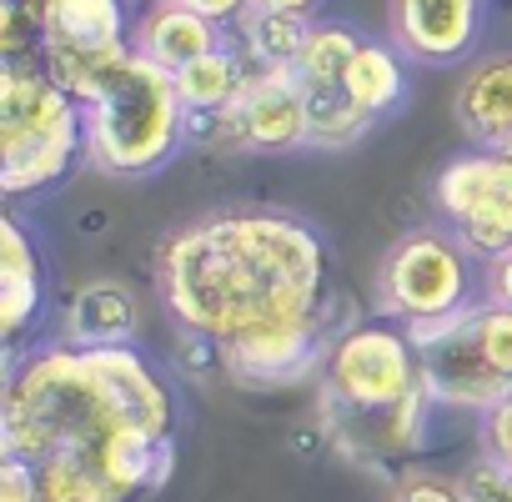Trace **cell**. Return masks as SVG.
<instances>
[{"instance_id": "obj_1", "label": "cell", "mask_w": 512, "mask_h": 502, "mask_svg": "<svg viewBox=\"0 0 512 502\" xmlns=\"http://www.w3.org/2000/svg\"><path fill=\"white\" fill-rule=\"evenodd\" d=\"M156 292L186 337L226 347L262 327L327 317V246L292 211H211L166 236Z\"/></svg>"}, {"instance_id": "obj_22", "label": "cell", "mask_w": 512, "mask_h": 502, "mask_svg": "<svg viewBox=\"0 0 512 502\" xmlns=\"http://www.w3.org/2000/svg\"><path fill=\"white\" fill-rule=\"evenodd\" d=\"M477 337H482L487 362H492V367L512 382V307L482 302V312H477Z\"/></svg>"}, {"instance_id": "obj_29", "label": "cell", "mask_w": 512, "mask_h": 502, "mask_svg": "<svg viewBox=\"0 0 512 502\" xmlns=\"http://www.w3.org/2000/svg\"><path fill=\"white\" fill-rule=\"evenodd\" d=\"M256 11H282V16H302L312 21L322 11V0H256Z\"/></svg>"}, {"instance_id": "obj_27", "label": "cell", "mask_w": 512, "mask_h": 502, "mask_svg": "<svg viewBox=\"0 0 512 502\" xmlns=\"http://www.w3.org/2000/svg\"><path fill=\"white\" fill-rule=\"evenodd\" d=\"M181 6L206 16V21H216V26H231V21H246L256 11V0H181Z\"/></svg>"}, {"instance_id": "obj_12", "label": "cell", "mask_w": 512, "mask_h": 502, "mask_svg": "<svg viewBox=\"0 0 512 502\" xmlns=\"http://www.w3.org/2000/svg\"><path fill=\"white\" fill-rule=\"evenodd\" d=\"M131 11L126 0H41V61L46 66H81L131 46Z\"/></svg>"}, {"instance_id": "obj_21", "label": "cell", "mask_w": 512, "mask_h": 502, "mask_svg": "<svg viewBox=\"0 0 512 502\" xmlns=\"http://www.w3.org/2000/svg\"><path fill=\"white\" fill-rule=\"evenodd\" d=\"M307 96V146L317 151H342V146H357L377 121L347 96V86L337 91H302Z\"/></svg>"}, {"instance_id": "obj_6", "label": "cell", "mask_w": 512, "mask_h": 502, "mask_svg": "<svg viewBox=\"0 0 512 502\" xmlns=\"http://www.w3.org/2000/svg\"><path fill=\"white\" fill-rule=\"evenodd\" d=\"M477 302H487V277H477V257L447 226H417L387 246L377 272V312L387 322H437Z\"/></svg>"}, {"instance_id": "obj_28", "label": "cell", "mask_w": 512, "mask_h": 502, "mask_svg": "<svg viewBox=\"0 0 512 502\" xmlns=\"http://www.w3.org/2000/svg\"><path fill=\"white\" fill-rule=\"evenodd\" d=\"M487 302L512 307V251H502L497 262H487Z\"/></svg>"}, {"instance_id": "obj_19", "label": "cell", "mask_w": 512, "mask_h": 502, "mask_svg": "<svg viewBox=\"0 0 512 502\" xmlns=\"http://www.w3.org/2000/svg\"><path fill=\"white\" fill-rule=\"evenodd\" d=\"M357 46H362V36L352 26H342V21H312L307 46L297 56L302 91H337V86H347V66H352Z\"/></svg>"}, {"instance_id": "obj_3", "label": "cell", "mask_w": 512, "mask_h": 502, "mask_svg": "<svg viewBox=\"0 0 512 502\" xmlns=\"http://www.w3.org/2000/svg\"><path fill=\"white\" fill-rule=\"evenodd\" d=\"M432 392L422 387V357L397 322H357L337 332L322 362V417L357 462H392L427 447Z\"/></svg>"}, {"instance_id": "obj_2", "label": "cell", "mask_w": 512, "mask_h": 502, "mask_svg": "<svg viewBox=\"0 0 512 502\" xmlns=\"http://www.w3.org/2000/svg\"><path fill=\"white\" fill-rule=\"evenodd\" d=\"M131 432H176V397L161 372L131 347L56 342L6 362L0 452L41 462H81L106 477L111 452ZM111 482V477H106Z\"/></svg>"}, {"instance_id": "obj_13", "label": "cell", "mask_w": 512, "mask_h": 502, "mask_svg": "<svg viewBox=\"0 0 512 502\" xmlns=\"http://www.w3.org/2000/svg\"><path fill=\"white\" fill-rule=\"evenodd\" d=\"M46 317V267L21 216H0V337L6 362H21V342Z\"/></svg>"}, {"instance_id": "obj_5", "label": "cell", "mask_w": 512, "mask_h": 502, "mask_svg": "<svg viewBox=\"0 0 512 502\" xmlns=\"http://www.w3.org/2000/svg\"><path fill=\"white\" fill-rule=\"evenodd\" d=\"M86 156L81 101L36 56H6L0 66V191L11 201L61 186Z\"/></svg>"}, {"instance_id": "obj_18", "label": "cell", "mask_w": 512, "mask_h": 502, "mask_svg": "<svg viewBox=\"0 0 512 502\" xmlns=\"http://www.w3.org/2000/svg\"><path fill=\"white\" fill-rule=\"evenodd\" d=\"M246 76H251V61L236 56L231 46H221V51L191 61L186 71H176V91H181V101H186L191 116H221L241 96Z\"/></svg>"}, {"instance_id": "obj_16", "label": "cell", "mask_w": 512, "mask_h": 502, "mask_svg": "<svg viewBox=\"0 0 512 502\" xmlns=\"http://www.w3.org/2000/svg\"><path fill=\"white\" fill-rule=\"evenodd\" d=\"M141 327V307L121 282H86L66 307V342L76 347H121Z\"/></svg>"}, {"instance_id": "obj_17", "label": "cell", "mask_w": 512, "mask_h": 502, "mask_svg": "<svg viewBox=\"0 0 512 502\" xmlns=\"http://www.w3.org/2000/svg\"><path fill=\"white\" fill-rule=\"evenodd\" d=\"M402 61H407V56H402L392 41L362 36V46H357V56H352V66H347V96H352L372 121L392 116V111L407 101V66H402Z\"/></svg>"}, {"instance_id": "obj_11", "label": "cell", "mask_w": 512, "mask_h": 502, "mask_svg": "<svg viewBox=\"0 0 512 502\" xmlns=\"http://www.w3.org/2000/svg\"><path fill=\"white\" fill-rule=\"evenodd\" d=\"M487 0H392V46L417 66H457L477 51Z\"/></svg>"}, {"instance_id": "obj_7", "label": "cell", "mask_w": 512, "mask_h": 502, "mask_svg": "<svg viewBox=\"0 0 512 502\" xmlns=\"http://www.w3.org/2000/svg\"><path fill=\"white\" fill-rule=\"evenodd\" d=\"M442 226L477 262L512 251V146H472L437 171L432 186Z\"/></svg>"}, {"instance_id": "obj_26", "label": "cell", "mask_w": 512, "mask_h": 502, "mask_svg": "<svg viewBox=\"0 0 512 502\" xmlns=\"http://www.w3.org/2000/svg\"><path fill=\"white\" fill-rule=\"evenodd\" d=\"M482 457H492L512 472V397H502L492 412H482Z\"/></svg>"}, {"instance_id": "obj_9", "label": "cell", "mask_w": 512, "mask_h": 502, "mask_svg": "<svg viewBox=\"0 0 512 502\" xmlns=\"http://www.w3.org/2000/svg\"><path fill=\"white\" fill-rule=\"evenodd\" d=\"M221 136L241 151H297L307 146V96L297 81V66L256 71L246 76L241 96L221 116H191V141Z\"/></svg>"}, {"instance_id": "obj_24", "label": "cell", "mask_w": 512, "mask_h": 502, "mask_svg": "<svg viewBox=\"0 0 512 502\" xmlns=\"http://www.w3.org/2000/svg\"><path fill=\"white\" fill-rule=\"evenodd\" d=\"M392 502H467L462 497V482L457 477H437V472H407L397 482V497Z\"/></svg>"}, {"instance_id": "obj_15", "label": "cell", "mask_w": 512, "mask_h": 502, "mask_svg": "<svg viewBox=\"0 0 512 502\" xmlns=\"http://www.w3.org/2000/svg\"><path fill=\"white\" fill-rule=\"evenodd\" d=\"M457 126L472 146H512V56H487L462 76Z\"/></svg>"}, {"instance_id": "obj_10", "label": "cell", "mask_w": 512, "mask_h": 502, "mask_svg": "<svg viewBox=\"0 0 512 502\" xmlns=\"http://www.w3.org/2000/svg\"><path fill=\"white\" fill-rule=\"evenodd\" d=\"M332 342L337 337L327 332V317H312V322H287V327L246 332V337L216 347V357L231 372V382L267 392V387H292V382L322 372Z\"/></svg>"}, {"instance_id": "obj_20", "label": "cell", "mask_w": 512, "mask_h": 502, "mask_svg": "<svg viewBox=\"0 0 512 502\" xmlns=\"http://www.w3.org/2000/svg\"><path fill=\"white\" fill-rule=\"evenodd\" d=\"M312 21L302 16H282V11H251L241 21V56L256 71H277V66H297L302 46H307Z\"/></svg>"}, {"instance_id": "obj_23", "label": "cell", "mask_w": 512, "mask_h": 502, "mask_svg": "<svg viewBox=\"0 0 512 502\" xmlns=\"http://www.w3.org/2000/svg\"><path fill=\"white\" fill-rule=\"evenodd\" d=\"M457 482H462V497L467 502H512V472L502 462L482 457V452H477V462L462 467Z\"/></svg>"}, {"instance_id": "obj_14", "label": "cell", "mask_w": 512, "mask_h": 502, "mask_svg": "<svg viewBox=\"0 0 512 502\" xmlns=\"http://www.w3.org/2000/svg\"><path fill=\"white\" fill-rule=\"evenodd\" d=\"M131 46L176 76V71H186L191 61L221 51V46H226V26H216V21L186 11L181 0H151V6L141 11V21H136Z\"/></svg>"}, {"instance_id": "obj_8", "label": "cell", "mask_w": 512, "mask_h": 502, "mask_svg": "<svg viewBox=\"0 0 512 502\" xmlns=\"http://www.w3.org/2000/svg\"><path fill=\"white\" fill-rule=\"evenodd\" d=\"M477 307L437 322H412L407 337L422 357V387L432 392L437 407H467V412H492L502 397H512V382L487 362L482 337H477Z\"/></svg>"}, {"instance_id": "obj_25", "label": "cell", "mask_w": 512, "mask_h": 502, "mask_svg": "<svg viewBox=\"0 0 512 502\" xmlns=\"http://www.w3.org/2000/svg\"><path fill=\"white\" fill-rule=\"evenodd\" d=\"M0 502H41V472L26 457L0 452Z\"/></svg>"}, {"instance_id": "obj_4", "label": "cell", "mask_w": 512, "mask_h": 502, "mask_svg": "<svg viewBox=\"0 0 512 502\" xmlns=\"http://www.w3.org/2000/svg\"><path fill=\"white\" fill-rule=\"evenodd\" d=\"M86 116V161L106 176L141 181L181 156L191 141V111L176 76L136 46L81 66H46Z\"/></svg>"}]
</instances>
